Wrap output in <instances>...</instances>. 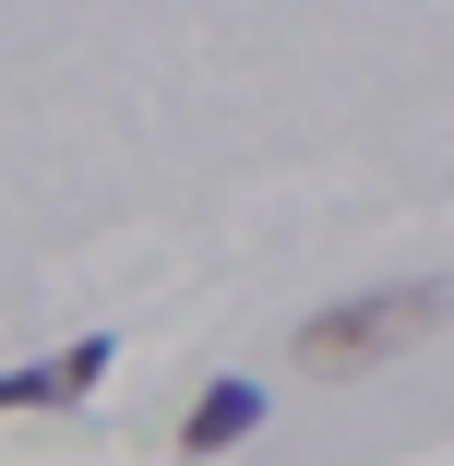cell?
Listing matches in <instances>:
<instances>
[{
  "label": "cell",
  "mask_w": 454,
  "mask_h": 466,
  "mask_svg": "<svg viewBox=\"0 0 454 466\" xmlns=\"http://www.w3.org/2000/svg\"><path fill=\"white\" fill-rule=\"evenodd\" d=\"M454 323V288L430 275V288H371V299H335V311H311L299 323V370H323V383H347V370H383V359H407L419 335H442Z\"/></svg>",
  "instance_id": "cell-1"
},
{
  "label": "cell",
  "mask_w": 454,
  "mask_h": 466,
  "mask_svg": "<svg viewBox=\"0 0 454 466\" xmlns=\"http://www.w3.org/2000/svg\"><path fill=\"white\" fill-rule=\"evenodd\" d=\"M263 419H276V395H263V383H204L192 407H179V431H167V454H179V466H204V454H227V442H251Z\"/></svg>",
  "instance_id": "cell-2"
},
{
  "label": "cell",
  "mask_w": 454,
  "mask_h": 466,
  "mask_svg": "<svg viewBox=\"0 0 454 466\" xmlns=\"http://www.w3.org/2000/svg\"><path fill=\"white\" fill-rule=\"evenodd\" d=\"M108 359H120L108 335H72V347H60V395L84 407V395H96V383H108Z\"/></svg>",
  "instance_id": "cell-3"
},
{
  "label": "cell",
  "mask_w": 454,
  "mask_h": 466,
  "mask_svg": "<svg viewBox=\"0 0 454 466\" xmlns=\"http://www.w3.org/2000/svg\"><path fill=\"white\" fill-rule=\"evenodd\" d=\"M13 407H72V395H60V359H48V370H0V419H13Z\"/></svg>",
  "instance_id": "cell-4"
}]
</instances>
